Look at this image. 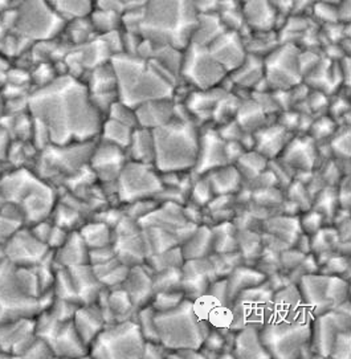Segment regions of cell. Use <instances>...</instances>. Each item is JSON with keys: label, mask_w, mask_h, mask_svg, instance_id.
<instances>
[{"label": "cell", "mask_w": 351, "mask_h": 359, "mask_svg": "<svg viewBox=\"0 0 351 359\" xmlns=\"http://www.w3.org/2000/svg\"><path fill=\"white\" fill-rule=\"evenodd\" d=\"M31 110L49 142L60 146L93 141L104 122L88 86L69 76L59 77L36 92Z\"/></svg>", "instance_id": "1"}, {"label": "cell", "mask_w": 351, "mask_h": 359, "mask_svg": "<svg viewBox=\"0 0 351 359\" xmlns=\"http://www.w3.org/2000/svg\"><path fill=\"white\" fill-rule=\"evenodd\" d=\"M110 62L117 77V95L125 105L135 109L146 101L172 98L175 77L151 59L118 53Z\"/></svg>", "instance_id": "2"}, {"label": "cell", "mask_w": 351, "mask_h": 359, "mask_svg": "<svg viewBox=\"0 0 351 359\" xmlns=\"http://www.w3.org/2000/svg\"><path fill=\"white\" fill-rule=\"evenodd\" d=\"M198 15L193 0H149L141 8L137 34L182 50L191 43Z\"/></svg>", "instance_id": "3"}, {"label": "cell", "mask_w": 351, "mask_h": 359, "mask_svg": "<svg viewBox=\"0 0 351 359\" xmlns=\"http://www.w3.org/2000/svg\"><path fill=\"white\" fill-rule=\"evenodd\" d=\"M156 170L165 174H175L195 168L199 138L194 122L174 118L169 123L153 129Z\"/></svg>", "instance_id": "4"}, {"label": "cell", "mask_w": 351, "mask_h": 359, "mask_svg": "<svg viewBox=\"0 0 351 359\" xmlns=\"http://www.w3.org/2000/svg\"><path fill=\"white\" fill-rule=\"evenodd\" d=\"M313 316L308 309L300 311H272L269 320L260 327L263 345L270 358L303 357L310 346Z\"/></svg>", "instance_id": "5"}, {"label": "cell", "mask_w": 351, "mask_h": 359, "mask_svg": "<svg viewBox=\"0 0 351 359\" xmlns=\"http://www.w3.org/2000/svg\"><path fill=\"white\" fill-rule=\"evenodd\" d=\"M159 342L169 350H199L209 332V323L199 314L193 299H184L169 311H156Z\"/></svg>", "instance_id": "6"}, {"label": "cell", "mask_w": 351, "mask_h": 359, "mask_svg": "<svg viewBox=\"0 0 351 359\" xmlns=\"http://www.w3.org/2000/svg\"><path fill=\"white\" fill-rule=\"evenodd\" d=\"M145 342L138 323L125 320L105 326L89 347L95 358L139 359L144 357Z\"/></svg>", "instance_id": "7"}, {"label": "cell", "mask_w": 351, "mask_h": 359, "mask_svg": "<svg viewBox=\"0 0 351 359\" xmlns=\"http://www.w3.org/2000/svg\"><path fill=\"white\" fill-rule=\"evenodd\" d=\"M300 292L306 309L315 317L333 311L347 301L349 284L334 275H306L300 281Z\"/></svg>", "instance_id": "8"}, {"label": "cell", "mask_w": 351, "mask_h": 359, "mask_svg": "<svg viewBox=\"0 0 351 359\" xmlns=\"http://www.w3.org/2000/svg\"><path fill=\"white\" fill-rule=\"evenodd\" d=\"M230 309V329L240 330L244 326L261 327L273 311V293L264 283L257 287H248L233 297Z\"/></svg>", "instance_id": "9"}, {"label": "cell", "mask_w": 351, "mask_h": 359, "mask_svg": "<svg viewBox=\"0 0 351 359\" xmlns=\"http://www.w3.org/2000/svg\"><path fill=\"white\" fill-rule=\"evenodd\" d=\"M117 186L120 199L125 203L147 199L163 191V183L158 177L156 168L135 161L125 163L117 180Z\"/></svg>", "instance_id": "10"}, {"label": "cell", "mask_w": 351, "mask_h": 359, "mask_svg": "<svg viewBox=\"0 0 351 359\" xmlns=\"http://www.w3.org/2000/svg\"><path fill=\"white\" fill-rule=\"evenodd\" d=\"M183 77L198 89H211L227 76L224 68L214 59L205 46L190 43L183 55Z\"/></svg>", "instance_id": "11"}, {"label": "cell", "mask_w": 351, "mask_h": 359, "mask_svg": "<svg viewBox=\"0 0 351 359\" xmlns=\"http://www.w3.org/2000/svg\"><path fill=\"white\" fill-rule=\"evenodd\" d=\"M16 25L22 34L35 39L56 36L64 27V19L48 0H27L16 18Z\"/></svg>", "instance_id": "12"}, {"label": "cell", "mask_w": 351, "mask_h": 359, "mask_svg": "<svg viewBox=\"0 0 351 359\" xmlns=\"http://www.w3.org/2000/svg\"><path fill=\"white\" fill-rule=\"evenodd\" d=\"M264 76L268 84L280 90H288L300 84L303 71L300 64V53L294 46H282L275 49L264 62Z\"/></svg>", "instance_id": "13"}, {"label": "cell", "mask_w": 351, "mask_h": 359, "mask_svg": "<svg viewBox=\"0 0 351 359\" xmlns=\"http://www.w3.org/2000/svg\"><path fill=\"white\" fill-rule=\"evenodd\" d=\"M346 302L313 317L310 348L319 357H329L339 333L350 329V309L347 305L345 311Z\"/></svg>", "instance_id": "14"}, {"label": "cell", "mask_w": 351, "mask_h": 359, "mask_svg": "<svg viewBox=\"0 0 351 359\" xmlns=\"http://www.w3.org/2000/svg\"><path fill=\"white\" fill-rule=\"evenodd\" d=\"M207 48L227 73L238 69L247 57L245 46L238 31L221 32Z\"/></svg>", "instance_id": "15"}, {"label": "cell", "mask_w": 351, "mask_h": 359, "mask_svg": "<svg viewBox=\"0 0 351 359\" xmlns=\"http://www.w3.org/2000/svg\"><path fill=\"white\" fill-rule=\"evenodd\" d=\"M126 162L125 150L105 141L93 149L89 159L92 170L104 182H117Z\"/></svg>", "instance_id": "16"}, {"label": "cell", "mask_w": 351, "mask_h": 359, "mask_svg": "<svg viewBox=\"0 0 351 359\" xmlns=\"http://www.w3.org/2000/svg\"><path fill=\"white\" fill-rule=\"evenodd\" d=\"M215 269L211 262L206 260V257L186 260L182 269V287L184 296H190L193 301L205 296L212 280L215 278Z\"/></svg>", "instance_id": "17"}, {"label": "cell", "mask_w": 351, "mask_h": 359, "mask_svg": "<svg viewBox=\"0 0 351 359\" xmlns=\"http://www.w3.org/2000/svg\"><path fill=\"white\" fill-rule=\"evenodd\" d=\"M224 165H228L226 158V141L219 135L218 130L208 129L202 133L199 138V151L195 163V172L205 175Z\"/></svg>", "instance_id": "18"}, {"label": "cell", "mask_w": 351, "mask_h": 359, "mask_svg": "<svg viewBox=\"0 0 351 359\" xmlns=\"http://www.w3.org/2000/svg\"><path fill=\"white\" fill-rule=\"evenodd\" d=\"M172 98H159L146 101L134 109L138 126L146 129H156L174 120Z\"/></svg>", "instance_id": "19"}, {"label": "cell", "mask_w": 351, "mask_h": 359, "mask_svg": "<svg viewBox=\"0 0 351 359\" xmlns=\"http://www.w3.org/2000/svg\"><path fill=\"white\" fill-rule=\"evenodd\" d=\"M125 292L129 294L134 306L141 309L147 305L154 297V287H153V276L146 272L145 268L141 265H134L126 278L122 283Z\"/></svg>", "instance_id": "20"}, {"label": "cell", "mask_w": 351, "mask_h": 359, "mask_svg": "<svg viewBox=\"0 0 351 359\" xmlns=\"http://www.w3.org/2000/svg\"><path fill=\"white\" fill-rule=\"evenodd\" d=\"M315 142L312 137H297L287 144L280 156L291 168L310 171L317 162Z\"/></svg>", "instance_id": "21"}, {"label": "cell", "mask_w": 351, "mask_h": 359, "mask_svg": "<svg viewBox=\"0 0 351 359\" xmlns=\"http://www.w3.org/2000/svg\"><path fill=\"white\" fill-rule=\"evenodd\" d=\"M113 250L117 259L129 268L144 264L150 256L149 241L141 236V232L134 235H118V240Z\"/></svg>", "instance_id": "22"}, {"label": "cell", "mask_w": 351, "mask_h": 359, "mask_svg": "<svg viewBox=\"0 0 351 359\" xmlns=\"http://www.w3.org/2000/svg\"><path fill=\"white\" fill-rule=\"evenodd\" d=\"M288 130L281 125H270L267 128H260L256 130L254 135V149L257 153L266 156L267 159H272L279 156L285 146Z\"/></svg>", "instance_id": "23"}, {"label": "cell", "mask_w": 351, "mask_h": 359, "mask_svg": "<svg viewBox=\"0 0 351 359\" xmlns=\"http://www.w3.org/2000/svg\"><path fill=\"white\" fill-rule=\"evenodd\" d=\"M73 318V325L86 347L90 346L95 338L105 327L102 311L95 306H84L76 309Z\"/></svg>", "instance_id": "24"}, {"label": "cell", "mask_w": 351, "mask_h": 359, "mask_svg": "<svg viewBox=\"0 0 351 359\" xmlns=\"http://www.w3.org/2000/svg\"><path fill=\"white\" fill-rule=\"evenodd\" d=\"M233 353L236 358H270L263 345L260 329L256 326H244L240 330H238Z\"/></svg>", "instance_id": "25"}, {"label": "cell", "mask_w": 351, "mask_h": 359, "mask_svg": "<svg viewBox=\"0 0 351 359\" xmlns=\"http://www.w3.org/2000/svg\"><path fill=\"white\" fill-rule=\"evenodd\" d=\"M130 161L141 162L146 165L154 163V138L153 130L137 126L134 128L129 146L125 150Z\"/></svg>", "instance_id": "26"}, {"label": "cell", "mask_w": 351, "mask_h": 359, "mask_svg": "<svg viewBox=\"0 0 351 359\" xmlns=\"http://www.w3.org/2000/svg\"><path fill=\"white\" fill-rule=\"evenodd\" d=\"M207 180L209 182L211 190L219 196L230 195L238 191L242 183V175L238 168L232 165H224L208 172Z\"/></svg>", "instance_id": "27"}, {"label": "cell", "mask_w": 351, "mask_h": 359, "mask_svg": "<svg viewBox=\"0 0 351 359\" xmlns=\"http://www.w3.org/2000/svg\"><path fill=\"white\" fill-rule=\"evenodd\" d=\"M212 248V231L209 228H195L194 232L184 240L182 251L183 259L194 260L206 257Z\"/></svg>", "instance_id": "28"}, {"label": "cell", "mask_w": 351, "mask_h": 359, "mask_svg": "<svg viewBox=\"0 0 351 359\" xmlns=\"http://www.w3.org/2000/svg\"><path fill=\"white\" fill-rule=\"evenodd\" d=\"M244 15L247 23L252 25L257 32H266L275 23V8L268 0H248Z\"/></svg>", "instance_id": "29"}, {"label": "cell", "mask_w": 351, "mask_h": 359, "mask_svg": "<svg viewBox=\"0 0 351 359\" xmlns=\"http://www.w3.org/2000/svg\"><path fill=\"white\" fill-rule=\"evenodd\" d=\"M266 283V276L261 272L238 265L232 269L228 278H227V287H228V294L230 299H233L236 294H239L242 290L248 287H257L260 284Z\"/></svg>", "instance_id": "30"}, {"label": "cell", "mask_w": 351, "mask_h": 359, "mask_svg": "<svg viewBox=\"0 0 351 359\" xmlns=\"http://www.w3.org/2000/svg\"><path fill=\"white\" fill-rule=\"evenodd\" d=\"M235 120L244 133H254L263 128L266 122V111L257 101L240 102Z\"/></svg>", "instance_id": "31"}, {"label": "cell", "mask_w": 351, "mask_h": 359, "mask_svg": "<svg viewBox=\"0 0 351 359\" xmlns=\"http://www.w3.org/2000/svg\"><path fill=\"white\" fill-rule=\"evenodd\" d=\"M88 89L90 95L117 92V77L110 61L95 68Z\"/></svg>", "instance_id": "32"}, {"label": "cell", "mask_w": 351, "mask_h": 359, "mask_svg": "<svg viewBox=\"0 0 351 359\" xmlns=\"http://www.w3.org/2000/svg\"><path fill=\"white\" fill-rule=\"evenodd\" d=\"M133 130L134 128H130V126L122 123L120 121L108 118V120L102 122L99 135H102V141L116 144L123 150H126V147L129 146V142H130Z\"/></svg>", "instance_id": "33"}, {"label": "cell", "mask_w": 351, "mask_h": 359, "mask_svg": "<svg viewBox=\"0 0 351 359\" xmlns=\"http://www.w3.org/2000/svg\"><path fill=\"white\" fill-rule=\"evenodd\" d=\"M224 95V92H220L216 88L211 89H198V92L191 93L187 98V102L184 104L190 113L202 114V113H211L215 108L219 98Z\"/></svg>", "instance_id": "34"}, {"label": "cell", "mask_w": 351, "mask_h": 359, "mask_svg": "<svg viewBox=\"0 0 351 359\" xmlns=\"http://www.w3.org/2000/svg\"><path fill=\"white\" fill-rule=\"evenodd\" d=\"M232 80L242 86H252L264 76V64L256 56H248L242 65L233 71Z\"/></svg>", "instance_id": "35"}, {"label": "cell", "mask_w": 351, "mask_h": 359, "mask_svg": "<svg viewBox=\"0 0 351 359\" xmlns=\"http://www.w3.org/2000/svg\"><path fill=\"white\" fill-rule=\"evenodd\" d=\"M303 309H306V306L301 292L296 285L282 287L276 294H273V311L291 313Z\"/></svg>", "instance_id": "36"}, {"label": "cell", "mask_w": 351, "mask_h": 359, "mask_svg": "<svg viewBox=\"0 0 351 359\" xmlns=\"http://www.w3.org/2000/svg\"><path fill=\"white\" fill-rule=\"evenodd\" d=\"M55 11L65 18L83 19L93 11V0H48Z\"/></svg>", "instance_id": "37"}, {"label": "cell", "mask_w": 351, "mask_h": 359, "mask_svg": "<svg viewBox=\"0 0 351 359\" xmlns=\"http://www.w3.org/2000/svg\"><path fill=\"white\" fill-rule=\"evenodd\" d=\"M81 238L84 240L85 244L90 250H97V248H104L111 244V229L108 224L98 222L95 224H89L83 228L81 231Z\"/></svg>", "instance_id": "38"}, {"label": "cell", "mask_w": 351, "mask_h": 359, "mask_svg": "<svg viewBox=\"0 0 351 359\" xmlns=\"http://www.w3.org/2000/svg\"><path fill=\"white\" fill-rule=\"evenodd\" d=\"M236 168L240 175L254 180L261 175V172L267 168L268 159L260 153L254 151H244L242 156L236 161Z\"/></svg>", "instance_id": "39"}, {"label": "cell", "mask_w": 351, "mask_h": 359, "mask_svg": "<svg viewBox=\"0 0 351 359\" xmlns=\"http://www.w3.org/2000/svg\"><path fill=\"white\" fill-rule=\"evenodd\" d=\"M64 260L71 266L86 265L89 263V252L80 233H74L64 243Z\"/></svg>", "instance_id": "40"}, {"label": "cell", "mask_w": 351, "mask_h": 359, "mask_svg": "<svg viewBox=\"0 0 351 359\" xmlns=\"http://www.w3.org/2000/svg\"><path fill=\"white\" fill-rule=\"evenodd\" d=\"M108 306H109L110 313L114 318L118 321H125L130 320V314L133 313L134 309H137L129 297V294L125 292V289H117L113 290L108 297Z\"/></svg>", "instance_id": "41"}, {"label": "cell", "mask_w": 351, "mask_h": 359, "mask_svg": "<svg viewBox=\"0 0 351 359\" xmlns=\"http://www.w3.org/2000/svg\"><path fill=\"white\" fill-rule=\"evenodd\" d=\"M182 281V268L181 266H169L158 271L153 276V287L154 292H169V290H179Z\"/></svg>", "instance_id": "42"}, {"label": "cell", "mask_w": 351, "mask_h": 359, "mask_svg": "<svg viewBox=\"0 0 351 359\" xmlns=\"http://www.w3.org/2000/svg\"><path fill=\"white\" fill-rule=\"evenodd\" d=\"M212 248H215V251L220 253H230L235 250H239L235 228L228 222L220 224L212 231Z\"/></svg>", "instance_id": "43"}, {"label": "cell", "mask_w": 351, "mask_h": 359, "mask_svg": "<svg viewBox=\"0 0 351 359\" xmlns=\"http://www.w3.org/2000/svg\"><path fill=\"white\" fill-rule=\"evenodd\" d=\"M239 105H240V101L236 97L224 93L219 98L211 116L214 117V120L221 125L227 123L230 121L235 120Z\"/></svg>", "instance_id": "44"}, {"label": "cell", "mask_w": 351, "mask_h": 359, "mask_svg": "<svg viewBox=\"0 0 351 359\" xmlns=\"http://www.w3.org/2000/svg\"><path fill=\"white\" fill-rule=\"evenodd\" d=\"M138 326L144 335L145 341L159 342L158 338L157 326H156V311L153 306H144L138 313Z\"/></svg>", "instance_id": "45"}, {"label": "cell", "mask_w": 351, "mask_h": 359, "mask_svg": "<svg viewBox=\"0 0 351 359\" xmlns=\"http://www.w3.org/2000/svg\"><path fill=\"white\" fill-rule=\"evenodd\" d=\"M184 297V293L181 290H169V292H157L154 293V297L151 299L153 309L157 313L169 311L177 308Z\"/></svg>", "instance_id": "46"}, {"label": "cell", "mask_w": 351, "mask_h": 359, "mask_svg": "<svg viewBox=\"0 0 351 359\" xmlns=\"http://www.w3.org/2000/svg\"><path fill=\"white\" fill-rule=\"evenodd\" d=\"M300 227V224L291 219V217H277L273 219L272 222H269V228L275 232V235L280 236L281 239L294 240L298 233H297V228Z\"/></svg>", "instance_id": "47"}, {"label": "cell", "mask_w": 351, "mask_h": 359, "mask_svg": "<svg viewBox=\"0 0 351 359\" xmlns=\"http://www.w3.org/2000/svg\"><path fill=\"white\" fill-rule=\"evenodd\" d=\"M108 116H109V118H111V120L120 121V122L130 126V128H137L138 126L134 109L125 105L120 100H117V101H114L111 104V107L108 110Z\"/></svg>", "instance_id": "48"}, {"label": "cell", "mask_w": 351, "mask_h": 359, "mask_svg": "<svg viewBox=\"0 0 351 359\" xmlns=\"http://www.w3.org/2000/svg\"><path fill=\"white\" fill-rule=\"evenodd\" d=\"M350 329L349 330H345V332H340L333 348H331V353H330V358L337 359H349L351 357L350 354Z\"/></svg>", "instance_id": "49"}, {"label": "cell", "mask_w": 351, "mask_h": 359, "mask_svg": "<svg viewBox=\"0 0 351 359\" xmlns=\"http://www.w3.org/2000/svg\"><path fill=\"white\" fill-rule=\"evenodd\" d=\"M331 149L333 153L339 158H350V130L346 129V132L334 134V138L331 141Z\"/></svg>", "instance_id": "50"}, {"label": "cell", "mask_w": 351, "mask_h": 359, "mask_svg": "<svg viewBox=\"0 0 351 359\" xmlns=\"http://www.w3.org/2000/svg\"><path fill=\"white\" fill-rule=\"evenodd\" d=\"M336 133V123L334 121L330 118H321V120L315 121V123L312 125V138L315 141L318 140H325L331 137Z\"/></svg>", "instance_id": "51"}, {"label": "cell", "mask_w": 351, "mask_h": 359, "mask_svg": "<svg viewBox=\"0 0 351 359\" xmlns=\"http://www.w3.org/2000/svg\"><path fill=\"white\" fill-rule=\"evenodd\" d=\"M324 220H325V216L322 215L321 212H318V211H309L308 214H305L303 216L300 227L306 233L315 235V232L319 231L321 227H322Z\"/></svg>", "instance_id": "52"}, {"label": "cell", "mask_w": 351, "mask_h": 359, "mask_svg": "<svg viewBox=\"0 0 351 359\" xmlns=\"http://www.w3.org/2000/svg\"><path fill=\"white\" fill-rule=\"evenodd\" d=\"M219 135L226 141H240L245 133L242 132V128L236 120L230 121L227 123H223L221 128L218 130Z\"/></svg>", "instance_id": "53"}, {"label": "cell", "mask_w": 351, "mask_h": 359, "mask_svg": "<svg viewBox=\"0 0 351 359\" xmlns=\"http://www.w3.org/2000/svg\"><path fill=\"white\" fill-rule=\"evenodd\" d=\"M212 190H211V186H209V182L208 180H200L196 183V186L194 187V199L196 201L198 204H207L209 203L211 198H212Z\"/></svg>", "instance_id": "54"}, {"label": "cell", "mask_w": 351, "mask_h": 359, "mask_svg": "<svg viewBox=\"0 0 351 359\" xmlns=\"http://www.w3.org/2000/svg\"><path fill=\"white\" fill-rule=\"evenodd\" d=\"M223 345H224V341H223L221 335L219 334V332L209 329L206 339L203 342V346L208 347L209 351H219Z\"/></svg>", "instance_id": "55"}, {"label": "cell", "mask_w": 351, "mask_h": 359, "mask_svg": "<svg viewBox=\"0 0 351 359\" xmlns=\"http://www.w3.org/2000/svg\"><path fill=\"white\" fill-rule=\"evenodd\" d=\"M329 268H331L333 269V272H331V275L338 276L339 273H342L345 269H346V260H345V257H340V256H337V257H333L329 263Z\"/></svg>", "instance_id": "56"}]
</instances>
